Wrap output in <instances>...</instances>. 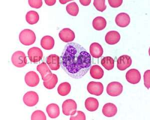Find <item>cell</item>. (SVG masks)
<instances>
[{"instance_id": "obj_1", "label": "cell", "mask_w": 150, "mask_h": 120, "mask_svg": "<svg viewBox=\"0 0 150 120\" xmlns=\"http://www.w3.org/2000/svg\"><path fill=\"white\" fill-rule=\"evenodd\" d=\"M62 69L71 77L80 79L89 71L92 64L90 54L79 44L68 43L60 56Z\"/></svg>"}, {"instance_id": "obj_2", "label": "cell", "mask_w": 150, "mask_h": 120, "mask_svg": "<svg viewBox=\"0 0 150 120\" xmlns=\"http://www.w3.org/2000/svg\"><path fill=\"white\" fill-rule=\"evenodd\" d=\"M19 40L21 43L29 46L34 44L36 40V35L34 31L30 29H25L21 31L19 35Z\"/></svg>"}, {"instance_id": "obj_3", "label": "cell", "mask_w": 150, "mask_h": 120, "mask_svg": "<svg viewBox=\"0 0 150 120\" xmlns=\"http://www.w3.org/2000/svg\"><path fill=\"white\" fill-rule=\"evenodd\" d=\"M11 60L13 65L19 68L24 67L27 64L25 54L21 51L15 52L12 55Z\"/></svg>"}, {"instance_id": "obj_4", "label": "cell", "mask_w": 150, "mask_h": 120, "mask_svg": "<svg viewBox=\"0 0 150 120\" xmlns=\"http://www.w3.org/2000/svg\"><path fill=\"white\" fill-rule=\"evenodd\" d=\"M77 105L75 101L68 99L64 101L62 105L63 113L66 116H72L77 111Z\"/></svg>"}, {"instance_id": "obj_5", "label": "cell", "mask_w": 150, "mask_h": 120, "mask_svg": "<svg viewBox=\"0 0 150 120\" xmlns=\"http://www.w3.org/2000/svg\"><path fill=\"white\" fill-rule=\"evenodd\" d=\"M122 84L117 81H113L109 83L107 88V93L112 96H117L121 94L123 91Z\"/></svg>"}, {"instance_id": "obj_6", "label": "cell", "mask_w": 150, "mask_h": 120, "mask_svg": "<svg viewBox=\"0 0 150 120\" xmlns=\"http://www.w3.org/2000/svg\"><path fill=\"white\" fill-rule=\"evenodd\" d=\"M39 98L37 93L34 91H30L26 93L23 97V101L28 106H36L39 101Z\"/></svg>"}, {"instance_id": "obj_7", "label": "cell", "mask_w": 150, "mask_h": 120, "mask_svg": "<svg viewBox=\"0 0 150 120\" xmlns=\"http://www.w3.org/2000/svg\"><path fill=\"white\" fill-rule=\"evenodd\" d=\"M87 91L90 94L99 96L103 93V84L100 82L91 81L87 86Z\"/></svg>"}, {"instance_id": "obj_8", "label": "cell", "mask_w": 150, "mask_h": 120, "mask_svg": "<svg viewBox=\"0 0 150 120\" xmlns=\"http://www.w3.org/2000/svg\"><path fill=\"white\" fill-rule=\"evenodd\" d=\"M28 55L31 62L33 63H37L41 61L43 58V53L40 48L33 47L28 50Z\"/></svg>"}, {"instance_id": "obj_9", "label": "cell", "mask_w": 150, "mask_h": 120, "mask_svg": "<svg viewBox=\"0 0 150 120\" xmlns=\"http://www.w3.org/2000/svg\"><path fill=\"white\" fill-rule=\"evenodd\" d=\"M127 81L133 84H137L141 79V76L139 71L136 69H131L127 71L126 74Z\"/></svg>"}, {"instance_id": "obj_10", "label": "cell", "mask_w": 150, "mask_h": 120, "mask_svg": "<svg viewBox=\"0 0 150 120\" xmlns=\"http://www.w3.org/2000/svg\"><path fill=\"white\" fill-rule=\"evenodd\" d=\"M25 81L28 86L31 87H35L39 84V76L36 72L31 71L26 74L25 76Z\"/></svg>"}, {"instance_id": "obj_11", "label": "cell", "mask_w": 150, "mask_h": 120, "mask_svg": "<svg viewBox=\"0 0 150 120\" xmlns=\"http://www.w3.org/2000/svg\"><path fill=\"white\" fill-rule=\"evenodd\" d=\"M132 63L131 57L127 55H122L117 60V67L120 70H126L131 65Z\"/></svg>"}, {"instance_id": "obj_12", "label": "cell", "mask_w": 150, "mask_h": 120, "mask_svg": "<svg viewBox=\"0 0 150 120\" xmlns=\"http://www.w3.org/2000/svg\"><path fill=\"white\" fill-rule=\"evenodd\" d=\"M59 36L61 40L66 43L72 42L75 38V33L69 28H64L62 30L59 32Z\"/></svg>"}, {"instance_id": "obj_13", "label": "cell", "mask_w": 150, "mask_h": 120, "mask_svg": "<svg viewBox=\"0 0 150 120\" xmlns=\"http://www.w3.org/2000/svg\"><path fill=\"white\" fill-rule=\"evenodd\" d=\"M130 16L125 13H121L118 14L116 16L115 22L117 26L120 27H126L130 23Z\"/></svg>"}, {"instance_id": "obj_14", "label": "cell", "mask_w": 150, "mask_h": 120, "mask_svg": "<svg viewBox=\"0 0 150 120\" xmlns=\"http://www.w3.org/2000/svg\"><path fill=\"white\" fill-rule=\"evenodd\" d=\"M47 64L50 68L53 70H57L60 67V59L58 55L51 54L48 56L46 59Z\"/></svg>"}, {"instance_id": "obj_15", "label": "cell", "mask_w": 150, "mask_h": 120, "mask_svg": "<svg viewBox=\"0 0 150 120\" xmlns=\"http://www.w3.org/2000/svg\"><path fill=\"white\" fill-rule=\"evenodd\" d=\"M37 70L41 74L42 79L44 81H47L52 74L47 64L44 62L38 65Z\"/></svg>"}, {"instance_id": "obj_16", "label": "cell", "mask_w": 150, "mask_h": 120, "mask_svg": "<svg viewBox=\"0 0 150 120\" xmlns=\"http://www.w3.org/2000/svg\"><path fill=\"white\" fill-rule=\"evenodd\" d=\"M121 36L119 33L116 31H109L105 36V41L108 44H116L119 42Z\"/></svg>"}, {"instance_id": "obj_17", "label": "cell", "mask_w": 150, "mask_h": 120, "mask_svg": "<svg viewBox=\"0 0 150 120\" xmlns=\"http://www.w3.org/2000/svg\"><path fill=\"white\" fill-rule=\"evenodd\" d=\"M90 52L94 58L98 59L101 57L103 54V48L99 43L94 42L90 46Z\"/></svg>"}, {"instance_id": "obj_18", "label": "cell", "mask_w": 150, "mask_h": 120, "mask_svg": "<svg viewBox=\"0 0 150 120\" xmlns=\"http://www.w3.org/2000/svg\"><path fill=\"white\" fill-rule=\"evenodd\" d=\"M102 112L104 116L106 117H114L117 113V108L114 104L107 103L103 106Z\"/></svg>"}, {"instance_id": "obj_19", "label": "cell", "mask_w": 150, "mask_h": 120, "mask_svg": "<svg viewBox=\"0 0 150 120\" xmlns=\"http://www.w3.org/2000/svg\"><path fill=\"white\" fill-rule=\"evenodd\" d=\"M47 113L51 118H57L59 116L60 111L59 106L56 104H51L46 108Z\"/></svg>"}, {"instance_id": "obj_20", "label": "cell", "mask_w": 150, "mask_h": 120, "mask_svg": "<svg viewBox=\"0 0 150 120\" xmlns=\"http://www.w3.org/2000/svg\"><path fill=\"white\" fill-rule=\"evenodd\" d=\"M55 45V40L50 36H45L42 38L41 45L42 48L46 50H51Z\"/></svg>"}, {"instance_id": "obj_21", "label": "cell", "mask_w": 150, "mask_h": 120, "mask_svg": "<svg viewBox=\"0 0 150 120\" xmlns=\"http://www.w3.org/2000/svg\"><path fill=\"white\" fill-rule=\"evenodd\" d=\"M86 109L90 111H96L99 108V103L97 99L94 98H89L85 103Z\"/></svg>"}, {"instance_id": "obj_22", "label": "cell", "mask_w": 150, "mask_h": 120, "mask_svg": "<svg viewBox=\"0 0 150 120\" xmlns=\"http://www.w3.org/2000/svg\"><path fill=\"white\" fill-rule=\"evenodd\" d=\"M107 26L106 19L102 17H97L93 21V26L95 29L101 31L104 29Z\"/></svg>"}, {"instance_id": "obj_23", "label": "cell", "mask_w": 150, "mask_h": 120, "mask_svg": "<svg viewBox=\"0 0 150 120\" xmlns=\"http://www.w3.org/2000/svg\"><path fill=\"white\" fill-rule=\"evenodd\" d=\"M90 75L95 79H101L104 76V70L99 65H93L90 68Z\"/></svg>"}, {"instance_id": "obj_24", "label": "cell", "mask_w": 150, "mask_h": 120, "mask_svg": "<svg viewBox=\"0 0 150 120\" xmlns=\"http://www.w3.org/2000/svg\"><path fill=\"white\" fill-rule=\"evenodd\" d=\"M26 21L30 25H34L39 20V15L35 11H30L28 12L26 15Z\"/></svg>"}, {"instance_id": "obj_25", "label": "cell", "mask_w": 150, "mask_h": 120, "mask_svg": "<svg viewBox=\"0 0 150 120\" xmlns=\"http://www.w3.org/2000/svg\"><path fill=\"white\" fill-rule=\"evenodd\" d=\"M71 90V86L69 82L62 83L58 88V93L61 96H67Z\"/></svg>"}, {"instance_id": "obj_26", "label": "cell", "mask_w": 150, "mask_h": 120, "mask_svg": "<svg viewBox=\"0 0 150 120\" xmlns=\"http://www.w3.org/2000/svg\"><path fill=\"white\" fill-rule=\"evenodd\" d=\"M58 81V77L55 74H52L51 76L47 81H44V86L48 89H53L56 86Z\"/></svg>"}, {"instance_id": "obj_27", "label": "cell", "mask_w": 150, "mask_h": 120, "mask_svg": "<svg viewBox=\"0 0 150 120\" xmlns=\"http://www.w3.org/2000/svg\"><path fill=\"white\" fill-rule=\"evenodd\" d=\"M101 63L103 66L108 70H112L114 67L115 61L111 57H105L101 60Z\"/></svg>"}, {"instance_id": "obj_28", "label": "cell", "mask_w": 150, "mask_h": 120, "mask_svg": "<svg viewBox=\"0 0 150 120\" xmlns=\"http://www.w3.org/2000/svg\"><path fill=\"white\" fill-rule=\"evenodd\" d=\"M67 13L72 16H77L79 12V8L76 3L72 2L66 6Z\"/></svg>"}, {"instance_id": "obj_29", "label": "cell", "mask_w": 150, "mask_h": 120, "mask_svg": "<svg viewBox=\"0 0 150 120\" xmlns=\"http://www.w3.org/2000/svg\"><path fill=\"white\" fill-rule=\"evenodd\" d=\"M93 4L96 9L100 12H103L107 8L105 0H94Z\"/></svg>"}, {"instance_id": "obj_30", "label": "cell", "mask_w": 150, "mask_h": 120, "mask_svg": "<svg viewBox=\"0 0 150 120\" xmlns=\"http://www.w3.org/2000/svg\"><path fill=\"white\" fill-rule=\"evenodd\" d=\"M46 116L44 112L41 110H37L33 113L31 116V120H46Z\"/></svg>"}, {"instance_id": "obj_31", "label": "cell", "mask_w": 150, "mask_h": 120, "mask_svg": "<svg viewBox=\"0 0 150 120\" xmlns=\"http://www.w3.org/2000/svg\"><path fill=\"white\" fill-rule=\"evenodd\" d=\"M71 120H85L86 116L85 114L82 111H76V113L74 115L71 116Z\"/></svg>"}, {"instance_id": "obj_32", "label": "cell", "mask_w": 150, "mask_h": 120, "mask_svg": "<svg viewBox=\"0 0 150 120\" xmlns=\"http://www.w3.org/2000/svg\"><path fill=\"white\" fill-rule=\"evenodd\" d=\"M29 5L35 9H39L43 5V1L42 0H29Z\"/></svg>"}, {"instance_id": "obj_33", "label": "cell", "mask_w": 150, "mask_h": 120, "mask_svg": "<svg viewBox=\"0 0 150 120\" xmlns=\"http://www.w3.org/2000/svg\"><path fill=\"white\" fill-rule=\"evenodd\" d=\"M150 70H146L144 74V81L145 86L148 89L150 87Z\"/></svg>"}, {"instance_id": "obj_34", "label": "cell", "mask_w": 150, "mask_h": 120, "mask_svg": "<svg viewBox=\"0 0 150 120\" xmlns=\"http://www.w3.org/2000/svg\"><path fill=\"white\" fill-rule=\"evenodd\" d=\"M110 6L112 8H118L122 5L123 3L122 0H108Z\"/></svg>"}, {"instance_id": "obj_35", "label": "cell", "mask_w": 150, "mask_h": 120, "mask_svg": "<svg viewBox=\"0 0 150 120\" xmlns=\"http://www.w3.org/2000/svg\"><path fill=\"white\" fill-rule=\"evenodd\" d=\"M79 2L82 5L84 6H89L91 3V0H80Z\"/></svg>"}, {"instance_id": "obj_36", "label": "cell", "mask_w": 150, "mask_h": 120, "mask_svg": "<svg viewBox=\"0 0 150 120\" xmlns=\"http://www.w3.org/2000/svg\"><path fill=\"white\" fill-rule=\"evenodd\" d=\"M45 2L47 5L51 6L55 5L56 2V0H47V1L45 0Z\"/></svg>"}, {"instance_id": "obj_37", "label": "cell", "mask_w": 150, "mask_h": 120, "mask_svg": "<svg viewBox=\"0 0 150 120\" xmlns=\"http://www.w3.org/2000/svg\"><path fill=\"white\" fill-rule=\"evenodd\" d=\"M71 1H61V0H60L59 1V2L62 4H65L67 3H68V2H70Z\"/></svg>"}]
</instances>
